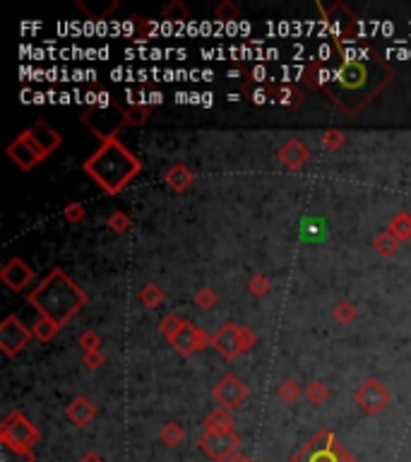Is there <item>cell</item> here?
Here are the masks:
<instances>
[{
	"mask_svg": "<svg viewBox=\"0 0 411 462\" xmlns=\"http://www.w3.org/2000/svg\"><path fill=\"white\" fill-rule=\"evenodd\" d=\"M390 80L392 68L388 60L376 53H361L344 58L340 68L323 80V87L344 111L359 113Z\"/></svg>",
	"mask_w": 411,
	"mask_h": 462,
	"instance_id": "cell-1",
	"label": "cell"
},
{
	"mask_svg": "<svg viewBox=\"0 0 411 462\" xmlns=\"http://www.w3.org/2000/svg\"><path fill=\"white\" fill-rule=\"evenodd\" d=\"M142 164L132 152L118 142L116 137H108L101 142V147L84 162V171L104 188L106 193L116 196L125 186L140 174Z\"/></svg>",
	"mask_w": 411,
	"mask_h": 462,
	"instance_id": "cell-2",
	"label": "cell"
},
{
	"mask_svg": "<svg viewBox=\"0 0 411 462\" xmlns=\"http://www.w3.org/2000/svg\"><path fill=\"white\" fill-rule=\"evenodd\" d=\"M29 303L39 311V315L53 320L60 327L87 303V294L63 270H53L29 294Z\"/></svg>",
	"mask_w": 411,
	"mask_h": 462,
	"instance_id": "cell-3",
	"label": "cell"
},
{
	"mask_svg": "<svg viewBox=\"0 0 411 462\" xmlns=\"http://www.w3.org/2000/svg\"><path fill=\"white\" fill-rule=\"evenodd\" d=\"M291 462H356V458L330 431H320L294 455Z\"/></svg>",
	"mask_w": 411,
	"mask_h": 462,
	"instance_id": "cell-4",
	"label": "cell"
},
{
	"mask_svg": "<svg viewBox=\"0 0 411 462\" xmlns=\"http://www.w3.org/2000/svg\"><path fill=\"white\" fill-rule=\"evenodd\" d=\"M0 443L15 448V451L32 453V448L39 443V431L20 412H10L3 422V429H0Z\"/></svg>",
	"mask_w": 411,
	"mask_h": 462,
	"instance_id": "cell-5",
	"label": "cell"
},
{
	"mask_svg": "<svg viewBox=\"0 0 411 462\" xmlns=\"http://www.w3.org/2000/svg\"><path fill=\"white\" fill-rule=\"evenodd\" d=\"M238 436L233 431H204V436L200 439V448L204 451L207 458H212L214 462H226L228 458H233L238 453Z\"/></svg>",
	"mask_w": 411,
	"mask_h": 462,
	"instance_id": "cell-6",
	"label": "cell"
},
{
	"mask_svg": "<svg viewBox=\"0 0 411 462\" xmlns=\"http://www.w3.org/2000/svg\"><path fill=\"white\" fill-rule=\"evenodd\" d=\"M8 154H10V159L17 164V167L24 169V171H29L34 164H39L41 159H46V152L41 150L39 145H36V140L29 135V130L22 133L20 137L12 140L10 147H8Z\"/></svg>",
	"mask_w": 411,
	"mask_h": 462,
	"instance_id": "cell-7",
	"label": "cell"
},
{
	"mask_svg": "<svg viewBox=\"0 0 411 462\" xmlns=\"http://www.w3.org/2000/svg\"><path fill=\"white\" fill-rule=\"evenodd\" d=\"M29 337H32V330L17 315H8L0 325V349L8 356H15L22 346H27Z\"/></svg>",
	"mask_w": 411,
	"mask_h": 462,
	"instance_id": "cell-8",
	"label": "cell"
},
{
	"mask_svg": "<svg viewBox=\"0 0 411 462\" xmlns=\"http://www.w3.org/2000/svg\"><path fill=\"white\" fill-rule=\"evenodd\" d=\"M356 402H359V407L366 415H376V412H380L390 402V393L378 381H368L356 390Z\"/></svg>",
	"mask_w": 411,
	"mask_h": 462,
	"instance_id": "cell-9",
	"label": "cell"
},
{
	"mask_svg": "<svg viewBox=\"0 0 411 462\" xmlns=\"http://www.w3.org/2000/svg\"><path fill=\"white\" fill-rule=\"evenodd\" d=\"M245 395H248L245 385L236 378V376H224V378L219 381V385L214 388V398L224 405V410H228V407H238L245 400Z\"/></svg>",
	"mask_w": 411,
	"mask_h": 462,
	"instance_id": "cell-10",
	"label": "cell"
},
{
	"mask_svg": "<svg viewBox=\"0 0 411 462\" xmlns=\"http://www.w3.org/2000/svg\"><path fill=\"white\" fill-rule=\"evenodd\" d=\"M32 277H34L32 267H29L20 258H12L10 263L3 267V272H0V279H3V284H5V287H10L12 291L24 289L29 282H32Z\"/></svg>",
	"mask_w": 411,
	"mask_h": 462,
	"instance_id": "cell-11",
	"label": "cell"
},
{
	"mask_svg": "<svg viewBox=\"0 0 411 462\" xmlns=\"http://www.w3.org/2000/svg\"><path fill=\"white\" fill-rule=\"evenodd\" d=\"M171 342H173V346H176L178 351H183V354H190L192 349H200V346L204 344V335H202L200 330H197V327L183 323L176 335H171Z\"/></svg>",
	"mask_w": 411,
	"mask_h": 462,
	"instance_id": "cell-12",
	"label": "cell"
},
{
	"mask_svg": "<svg viewBox=\"0 0 411 462\" xmlns=\"http://www.w3.org/2000/svg\"><path fill=\"white\" fill-rule=\"evenodd\" d=\"M29 135H32L36 140V145H39V147L46 152V157L51 154V152L56 150L60 142H63V137H60L58 133L53 130V128L48 125V123H44V120L29 128Z\"/></svg>",
	"mask_w": 411,
	"mask_h": 462,
	"instance_id": "cell-13",
	"label": "cell"
},
{
	"mask_svg": "<svg viewBox=\"0 0 411 462\" xmlns=\"http://www.w3.org/2000/svg\"><path fill=\"white\" fill-rule=\"evenodd\" d=\"M94 415H96V410L87 398L72 400L70 407H68V419L75 424V427H87V424L94 419Z\"/></svg>",
	"mask_w": 411,
	"mask_h": 462,
	"instance_id": "cell-14",
	"label": "cell"
},
{
	"mask_svg": "<svg viewBox=\"0 0 411 462\" xmlns=\"http://www.w3.org/2000/svg\"><path fill=\"white\" fill-rule=\"evenodd\" d=\"M214 344L219 346V349H221L226 356L238 354V351L243 349V342H241V337H238V327L226 325V327H224V330L219 332V335L214 337Z\"/></svg>",
	"mask_w": 411,
	"mask_h": 462,
	"instance_id": "cell-15",
	"label": "cell"
},
{
	"mask_svg": "<svg viewBox=\"0 0 411 462\" xmlns=\"http://www.w3.org/2000/svg\"><path fill=\"white\" fill-rule=\"evenodd\" d=\"M204 424H207V431H216V434H219V431H231L233 419L226 410H216L207 417V422Z\"/></svg>",
	"mask_w": 411,
	"mask_h": 462,
	"instance_id": "cell-16",
	"label": "cell"
},
{
	"mask_svg": "<svg viewBox=\"0 0 411 462\" xmlns=\"http://www.w3.org/2000/svg\"><path fill=\"white\" fill-rule=\"evenodd\" d=\"M308 157V152L306 147H301V142H296V140H291V142L286 145V147L282 150V159L289 164V167H299L301 162H303Z\"/></svg>",
	"mask_w": 411,
	"mask_h": 462,
	"instance_id": "cell-17",
	"label": "cell"
},
{
	"mask_svg": "<svg viewBox=\"0 0 411 462\" xmlns=\"http://www.w3.org/2000/svg\"><path fill=\"white\" fill-rule=\"evenodd\" d=\"M166 181H168V186H173L176 191H183V188L192 181V174L185 167H173L171 171H168Z\"/></svg>",
	"mask_w": 411,
	"mask_h": 462,
	"instance_id": "cell-18",
	"label": "cell"
},
{
	"mask_svg": "<svg viewBox=\"0 0 411 462\" xmlns=\"http://www.w3.org/2000/svg\"><path fill=\"white\" fill-rule=\"evenodd\" d=\"M77 8L84 10L89 15V20H104V17L116 8V3H106V5H87V3H77Z\"/></svg>",
	"mask_w": 411,
	"mask_h": 462,
	"instance_id": "cell-19",
	"label": "cell"
},
{
	"mask_svg": "<svg viewBox=\"0 0 411 462\" xmlns=\"http://www.w3.org/2000/svg\"><path fill=\"white\" fill-rule=\"evenodd\" d=\"M183 429H180V424H166L164 429H161V441L166 443V446H178L180 441H183Z\"/></svg>",
	"mask_w": 411,
	"mask_h": 462,
	"instance_id": "cell-20",
	"label": "cell"
},
{
	"mask_svg": "<svg viewBox=\"0 0 411 462\" xmlns=\"http://www.w3.org/2000/svg\"><path fill=\"white\" fill-rule=\"evenodd\" d=\"M0 448H3V453H0V460H3V462H34V455L32 453L15 451V448L3 446V443H0Z\"/></svg>",
	"mask_w": 411,
	"mask_h": 462,
	"instance_id": "cell-21",
	"label": "cell"
},
{
	"mask_svg": "<svg viewBox=\"0 0 411 462\" xmlns=\"http://www.w3.org/2000/svg\"><path fill=\"white\" fill-rule=\"evenodd\" d=\"M36 337H41V339H51L53 335H56V330H58V325L53 323V320H48L44 318V315H39V320H36Z\"/></svg>",
	"mask_w": 411,
	"mask_h": 462,
	"instance_id": "cell-22",
	"label": "cell"
},
{
	"mask_svg": "<svg viewBox=\"0 0 411 462\" xmlns=\"http://www.w3.org/2000/svg\"><path fill=\"white\" fill-rule=\"evenodd\" d=\"M390 234H395L397 239H407V236H411V220L407 215H400L395 220V224L390 227Z\"/></svg>",
	"mask_w": 411,
	"mask_h": 462,
	"instance_id": "cell-23",
	"label": "cell"
},
{
	"mask_svg": "<svg viewBox=\"0 0 411 462\" xmlns=\"http://www.w3.org/2000/svg\"><path fill=\"white\" fill-rule=\"evenodd\" d=\"M308 395H311V400H313V402L320 405L325 398H328V390H325V388H320V383H316V385H313V390L308 393Z\"/></svg>",
	"mask_w": 411,
	"mask_h": 462,
	"instance_id": "cell-24",
	"label": "cell"
},
{
	"mask_svg": "<svg viewBox=\"0 0 411 462\" xmlns=\"http://www.w3.org/2000/svg\"><path fill=\"white\" fill-rule=\"evenodd\" d=\"M111 229H116V231H123L125 227H128V217H123V215H113L111 217Z\"/></svg>",
	"mask_w": 411,
	"mask_h": 462,
	"instance_id": "cell-25",
	"label": "cell"
},
{
	"mask_svg": "<svg viewBox=\"0 0 411 462\" xmlns=\"http://www.w3.org/2000/svg\"><path fill=\"white\" fill-rule=\"evenodd\" d=\"M164 15L166 17H176V15L178 17H185V8H183V5H171V8L164 10Z\"/></svg>",
	"mask_w": 411,
	"mask_h": 462,
	"instance_id": "cell-26",
	"label": "cell"
},
{
	"mask_svg": "<svg viewBox=\"0 0 411 462\" xmlns=\"http://www.w3.org/2000/svg\"><path fill=\"white\" fill-rule=\"evenodd\" d=\"M82 215H84L82 205H70V208H68V217H70V220H82Z\"/></svg>",
	"mask_w": 411,
	"mask_h": 462,
	"instance_id": "cell-27",
	"label": "cell"
},
{
	"mask_svg": "<svg viewBox=\"0 0 411 462\" xmlns=\"http://www.w3.org/2000/svg\"><path fill=\"white\" fill-rule=\"evenodd\" d=\"M224 15L236 17V8H233V5H221V8H219V17H224Z\"/></svg>",
	"mask_w": 411,
	"mask_h": 462,
	"instance_id": "cell-28",
	"label": "cell"
},
{
	"mask_svg": "<svg viewBox=\"0 0 411 462\" xmlns=\"http://www.w3.org/2000/svg\"><path fill=\"white\" fill-rule=\"evenodd\" d=\"M80 462H104V458H101V455H96V453H87Z\"/></svg>",
	"mask_w": 411,
	"mask_h": 462,
	"instance_id": "cell-29",
	"label": "cell"
},
{
	"mask_svg": "<svg viewBox=\"0 0 411 462\" xmlns=\"http://www.w3.org/2000/svg\"><path fill=\"white\" fill-rule=\"evenodd\" d=\"M226 462H250V460H248V458H243V455H238V453H236L233 458H228Z\"/></svg>",
	"mask_w": 411,
	"mask_h": 462,
	"instance_id": "cell-30",
	"label": "cell"
}]
</instances>
